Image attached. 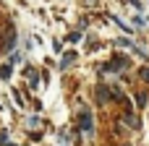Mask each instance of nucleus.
I'll list each match as a JSON object with an SVG mask.
<instances>
[{
	"label": "nucleus",
	"mask_w": 149,
	"mask_h": 146,
	"mask_svg": "<svg viewBox=\"0 0 149 146\" xmlns=\"http://www.w3.org/2000/svg\"><path fill=\"white\" fill-rule=\"evenodd\" d=\"M120 120H123V123H126L128 128H139V120H136V115H128V112H126V115H123Z\"/></svg>",
	"instance_id": "4"
},
{
	"label": "nucleus",
	"mask_w": 149,
	"mask_h": 146,
	"mask_svg": "<svg viewBox=\"0 0 149 146\" xmlns=\"http://www.w3.org/2000/svg\"><path fill=\"white\" fill-rule=\"evenodd\" d=\"M139 76H141V78L149 84V68H141V71H139Z\"/></svg>",
	"instance_id": "10"
},
{
	"label": "nucleus",
	"mask_w": 149,
	"mask_h": 146,
	"mask_svg": "<svg viewBox=\"0 0 149 146\" xmlns=\"http://www.w3.org/2000/svg\"><path fill=\"white\" fill-rule=\"evenodd\" d=\"M0 76H3V78H10V65H8V63L0 65Z\"/></svg>",
	"instance_id": "6"
},
{
	"label": "nucleus",
	"mask_w": 149,
	"mask_h": 146,
	"mask_svg": "<svg viewBox=\"0 0 149 146\" xmlns=\"http://www.w3.org/2000/svg\"><path fill=\"white\" fill-rule=\"evenodd\" d=\"M26 73H29V86H31V89H37V86H39V81H37V73H34L31 68H29Z\"/></svg>",
	"instance_id": "5"
},
{
	"label": "nucleus",
	"mask_w": 149,
	"mask_h": 146,
	"mask_svg": "<svg viewBox=\"0 0 149 146\" xmlns=\"http://www.w3.org/2000/svg\"><path fill=\"white\" fill-rule=\"evenodd\" d=\"M73 60H76V52H65V55H63V60H60V68L65 71L68 65H73Z\"/></svg>",
	"instance_id": "3"
},
{
	"label": "nucleus",
	"mask_w": 149,
	"mask_h": 146,
	"mask_svg": "<svg viewBox=\"0 0 149 146\" xmlns=\"http://www.w3.org/2000/svg\"><path fill=\"white\" fill-rule=\"evenodd\" d=\"M128 65V60L126 57H115V60H110L107 65H105V71H110V73H115V71H123Z\"/></svg>",
	"instance_id": "1"
},
{
	"label": "nucleus",
	"mask_w": 149,
	"mask_h": 146,
	"mask_svg": "<svg viewBox=\"0 0 149 146\" xmlns=\"http://www.w3.org/2000/svg\"><path fill=\"white\" fill-rule=\"evenodd\" d=\"M136 104H139V107H147V94H139V97H136Z\"/></svg>",
	"instance_id": "7"
},
{
	"label": "nucleus",
	"mask_w": 149,
	"mask_h": 146,
	"mask_svg": "<svg viewBox=\"0 0 149 146\" xmlns=\"http://www.w3.org/2000/svg\"><path fill=\"white\" fill-rule=\"evenodd\" d=\"M0 146H8V133L5 131H0Z\"/></svg>",
	"instance_id": "9"
},
{
	"label": "nucleus",
	"mask_w": 149,
	"mask_h": 146,
	"mask_svg": "<svg viewBox=\"0 0 149 146\" xmlns=\"http://www.w3.org/2000/svg\"><path fill=\"white\" fill-rule=\"evenodd\" d=\"M128 3H131L134 8H141V3H139V0H128Z\"/></svg>",
	"instance_id": "11"
},
{
	"label": "nucleus",
	"mask_w": 149,
	"mask_h": 146,
	"mask_svg": "<svg viewBox=\"0 0 149 146\" xmlns=\"http://www.w3.org/2000/svg\"><path fill=\"white\" fill-rule=\"evenodd\" d=\"M94 123H92V112H81V131L84 133H92Z\"/></svg>",
	"instance_id": "2"
},
{
	"label": "nucleus",
	"mask_w": 149,
	"mask_h": 146,
	"mask_svg": "<svg viewBox=\"0 0 149 146\" xmlns=\"http://www.w3.org/2000/svg\"><path fill=\"white\" fill-rule=\"evenodd\" d=\"M26 125H29V128H37V125H39V118H29Z\"/></svg>",
	"instance_id": "8"
}]
</instances>
